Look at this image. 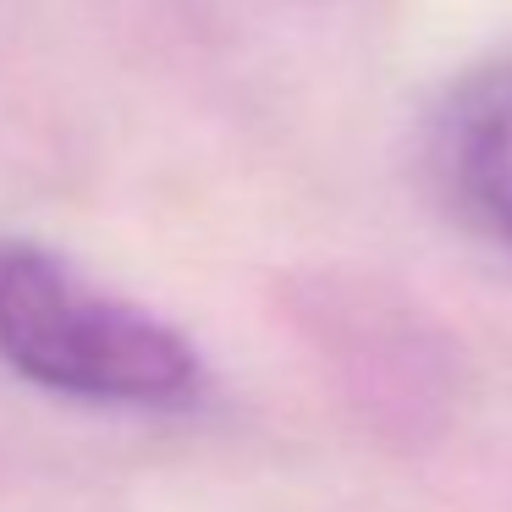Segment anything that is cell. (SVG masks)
Here are the masks:
<instances>
[{
	"label": "cell",
	"instance_id": "cell-2",
	"mask_svg": "<svg viewBox=\"0 0 512 512\" xmlns=\"http://www.w3.org/2000/svg\"><path fill=\"white\" fill-rule=\"evenodd\" d=\"M457 182L485 226L512 243V78L474 100L457 127Z\"/></svg>",
	"mask_w": 512,
	"mask_h": 512
},
{
	"label": "cell",
	"instance_id": "cell-1",
	"mask_svg": "<svg viewBox=\"0 0 512 512\" xmlns=\"http://www.w3.org/2000/svg\"><path fill=\"white\" fill-rule=\"evenodd\" d=\"M0 358L45 391L116 408H171L199 391V353L166 320L17 237H0Z\"/></svg>",
	"mask_w": 512,
	"mask_h": 512
}]
</instances>
